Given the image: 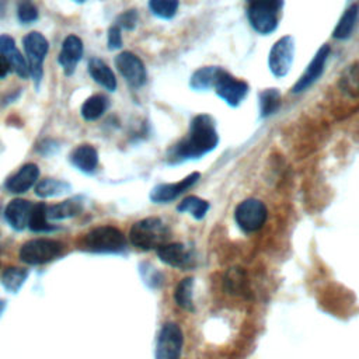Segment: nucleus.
Instances as JSON below:
<instances>
[{
  "mask_svg": "<svg viewBox=\"0 0 359 359\" xmlns=\"http://www.w3.org/2000/svg\"><path fill=\"white\" fill-rule=\"evenodd\" d=\"M174 299L177 304L188 311H194V279L184 278L174 292Z\"/></svg>",
  "mask_w": 359,
  "mask_h": 359,
  "instance_id": "nucleus-27",
  "label": "nucleus"
},
{
  "mask_svg": "<svg viewBox=\"0 0 359 359\" xmlns=\"http://www.w3.org/2000/svg\"><path fill=\"white\" fill-rule=\"evenodd\" d=\"M17 15L22 24H29L38 18V8L29 1H22L18 4Z\"/></svg>",
  "mask_w": 359,
  "mask_h": 359,
  "instance_id": "nucleus-33",
  "label": "nucleus"
},
{
  "mask_svg": "<svg viewBox=\"0 0 359 359\" xmlns=\"http://www.w3.org/2000/svg\"><path fill=\"white\" fill-rule=\"evenodd\" d=\"M178 0H149V7L160 18H171L177 13Z\"/></svg>",
  "mask_w": 359,
  "mask_h": 359,
  "instance_id": "nucleus-32",
  "label": "nucleus"
},
{
  "mask_svg": "<svg viewBox=\"0 0 359 359\" xmlns=\"http://www.w3.org/2000/svg\"><path fill=\"white\" fill-rule=\"evenodd\" d=\"M342 83L346 91H359V66H352L342 77Z\"/></svg>",
  "mask_w": 359,
  "mask_h": 359,
  "instance_id": "nucleus-34",
  "label": "nucleus"
},
{
  "mask_svg": "<svg viewBox=\"0 0 359 359\" xmlns=\"http://www.w3.org/2000/svg\"><path fill=\"white\" fill-rule=\"evenodd\" d=\"M182 213H189L194 219H202L208 213L209 203L198 196H187L182 199L177 208Z\"/></svg>",
  "mask_w": 359,
  "mask_h": 359,
  "instance_id": "nucleus-30",
  "label": "nucleus"
},
{
  "mask_svg": "<svg viewBox=\"0 0 359 359\" xmlns=\"http://www.w3.org/2000/svg\"><path fill=\"white\" fill-rule=\"evenodd\" d=\"M88 73L94 79V81L101 84L104 88L109 91H114L116 88L115 74L104 60L98 57H93L88 62Z\"/></svg>",
  "mask_w": 359,
  "mask_h": 359,
  "instance_id": "nucleus-21",
  "label": "nucleus"
},
{
  "mask_svg": "<svg viewBox=\"0 0 359 359\" xmlns=\"http://www.w3.org/2000/svg\"><path fill=\"white\" fill-rule=\"evenodd\" d=\"M115 65L123 79L132 87H140L146 81V69L143 62L132 52H122L116 56Z\"/></svg>",
  "mask_w": 359,
  "mask_h": 359,
  "instance_id": "nucleus-9",
  "label": "nucleus"
},
{
  "mask_svg": "<svg viewBox=\"0 0 359 359\" xmlns=\"http://www.w3.org/2000/svg\"><path fill=\"white\" fill-rule=\"evenodd\" d=\"M224 72L226 70L216 66L202 67L194 73L191 79V87L195 90H206V88L215 87Z\"/></svg>",
  "mask_w": 359,
  "mask_h": 359,
  "instance_id": "nucleus-22",
  "label": "nucleus"
},
{
  "mask_svg": "<svg viewBox=\"0 0 359 359\" xmlns=\"http://www.w3.org/2000/svg\"><path fill=\"white\" fill-rule=\"evenodd\" d=\"M136 22H137L136 10H128L125 13H122L116 20V25L119 28H125V29H133L136 27Z\"/></svg>",
  "mask_w": 359,
  "mask_h": 359,
  "instance_id": "nucleus-35",
  "label": "nucleus"
},
{
  "mask_svg": "<svg viewBox=\"0 0 359 359\" xmlns=\"http://www.w3.org/2000/svg\"><path fill=\"white\" fill-rule=\"evenodd\" d=\"M122 46V35L121 28L118 25H112L108 29V48L109 49H118Z\"/></svg>",
  "mask_w": 359,
  "mask_h": 359,
  "instance_id": "nucleus-36",
  "label": "nucleus"
},
{
  "mask_svg": "<svg viewBox=\"0 0 359 359\" xmlns=\"http://www.w3.org/2000/svg\"><path fill=\"white\" fill-rule=\"evenodd\" d=\"M234 219L243 231L254 233L264 226L266 220V208L259 199H245L237 205Z\"/></svg>",
  "mask_w": 359,
  "mask_h": 359,
  "instance_id": "nucleus-6",
  "label": "nucleus"
},
{
  "mask_svg": "<svg viewBox=\"0 0 359 359\" xmlns=\"http://www.w3.org/2000/svg\"><path fill=\"white\" fill-rule=\"evenodd\" d=\"M279 105H280V94L276 88H268L261 93L259 107H261L262 116H269L275 114L279 109Z\"/></svg>",
  "mask_w": 359,
  "mask_h": 359,
  "instance_id": "nucleus-31",
  "label": "nucleus"
},
{
  "mask_svg": "<svg viewBox=\"0 0 359 359\" xmlns=\"http://www.w3.org/2000/svg\"><path fill=\"white\" fill-rule=\"evenodd\" d=\"M294 55V41L292 36H282L269 52V69L273 76L283 77L289 73Z\"/></svg>",
  "mask_w": 359,
  "mask_h": 359,
  "instance_id": "nucleus-8",
  "label": "nucleus"
},
{
  "mask_svg": "<svg viewBox=\"0 0 359 359\" xmlns=\"http://www.w3.org/2000/svg\"><path fill=\"white\" fill-rule=\"evenodd\" d=\"M10 70H11V66H10L8 60L3 55H0V79L6 77Z\"/></svg>",
  "mask_w": 359,
  "mask_h": 359,
  "instance_id": "nucleus-37",
  "label": "nucleus"
},
{
  "mask_svg": "<svg viewBox=\"0 0 359 359\" xmlns=\"http://www.w3.org/2000/svg\"><path fill=\"white\" fill-rule=\"evenodd\" d=\"M358 15H359V6L358 4L351 6L345 11V14L341 17L339 22L337 24V27L334 29V38H337V39L348 38L352 34V29H353V27L356 24Z\"/></svg>",
  "mask_w": 359,
  "mask_h": 359,
  "instance_id": "nucleus-28",
  "label": "nucleus"
},
{
  "mask_svg": "<svg viewBox=\"0 0 359 359\" xmlns=\"http://www.w3.org/2000/svg\"><path fill=\"white\" fill-rule=\"evenodd\" d=\"M251 3H264V4L273 6L276 8H280V6H282V0H250V4Z\"/></svg>",
  "mask_w": 359,
  "mask_h": 359,
  "instance_id": "nucleus-38",
  "label": "nucleus"
},
{
  "mask_svg": "<svg viewBox=\"0 0 359 359\" xmlns=\"http://www.w3.org/2000/svg\"><path fill=\"white\" fill-rule=\"evenodd\" d=\"M72 164L83 172H93L98 165V153L91 144H80L70 154Z\"/></svg>",
  "mask_w": 359,
  "mask_h": 359,
  "instance_id": "nucleus-20",
  "label": "nucleus"
},
{
  "mask_svg": "<svg viewBox=\"0 0 359 359\" xmlns=\"http://www.w3.org/2000/svg\"><path fill=\"white\" fill-rule=\"evenodd\" d=\"M81 245L91 252H121L126 247V240L116 227L100 226L83 237Z\"/></svg>",
  "mask_w": 359,
  "mask_h": 359,
  "instance_id": "nucleus-3",
  "label": "nucleus"
},
{
  "mask_svg": "<svg viewBox=\"0 0 359 359\" xmlns=\"http://www.w3.org/2000/svg\"><path fill=\"white\" fill-rule=\"evenodd\" d=\"M70 184L62 180H53V178H46L42 180L36 184L35 187V194L41 198H49V196H57L69 192Z\"/></svg>",
  "mask_w": 359,
  "mask_h": 359,
  "instance_id": "nucleus-29",
  "label": "nucleus"
},
{
  "mask_svg": "<svg viewBox=\"0 0 359 359\" xmlns=\"http://www.w3.org/2000/svg\"><path fill=\"white\" fill-rule=\"evenodd\" d=\"M328 55H330L328 45H324V46H321L318 49V52L316 53L314 59L307 66V69L304 70V73L302 74L299 81L293 86V93H302V91L307 90L321 76Z\"/></svg>",
  "mask_w": 359,
  "mask_h": 359,
  "instance_id": "nucleus-15",
  "label": "nucleus"
},
{
  "mask_svg": "<svg viewBox=\"0 0 359 359\" xmlns=\"http://www.w3.org/2000/svg\"><path fill=\"white\" fill-rule=\"evenodd\" d=\"M107 108L108 98L101 94H95L84 101V104L81 105V115L86 121H95L107 111Z\"/></svg>",
  "mask_w": 359,
  "mask_h": 359,
  "instance_id": "nucleus-24",
  "label": "nucleus"
},
{
  "mask_svg": "<svg viewBox=\"0 0 359 359\" xmlns=\"http://www.w3.org/2000/svg\"><path fill=\"white\" fill-rule=\"evenodd\" d=\"M46 205L43 202L32 205L29 220H28V227L32 231H50L53 230V226L49 223L48 213H46Z\"/></svg>",
  "mask_w": 359,
  "mask_h": 359,
  "instance_id": "nucleus-26",
  "label": "nucleus"
},
{
  "mask_svg": "<svg viewBox=\"0 0 359 359\" xmlns=\"http://www.w3.org/2000/svg\"><path fill=\"white\" fill-rule=\"evenodd\" d=\"M4 309H6V302H4V300H0V316L3 314Z\"/></svg>",
  "mask_w": 359,
  "mask_h": 359,
  "instance_id": "nucleus-39",
  "label": "nucleus"
},
{
  "mask_svg": "<svg viewBox=\"0 0 359 359\" xmlns=\"http://www.w3.org/2000/svg\"><path fill=\"white\" fill-rule=\"evenodd\" d=\"M170 238L168 226L158 217H146L136 222L129 231L130 243L139 250H157Z\"/></svg>",
  "mask_w": 359,
  "mask_h": 359,
  "instance_id": "nucleus-2",
  "label": "nucleus"
},
{
  "mask_svg": "<svg viewBox=\"0 0 359 359\" xmlns=\"http://www.w3.org/2000/svg\"><path fill=\"white\" fill-rule=\"evenodd\" d=\"M216 94L223 98L229 105L236 107L238 105L248 93V86L243 80H237L230 76L227 72L222 74L219 81L215 86Z\"/></svg>",
  "mask_w": 359,
  "mask_h": 359,
  "instance_id": "nucleus-11",
  "label": "nucleus"
},
{
  "mask_svg": "<svg viewBox=\"0 0 359 359\" xmlns=\"http://www.w3.org/2000/svg\"><path fill=\"white\" fill-rule=\"evenodd\" d=\"M223 287L227 294L238 296V297H250V285L247 273L243 268L233 266L229 268L223 278Z\"/></svg>",
  "mask_w": 359,
  "mask_h": 359,
  "instance_id": "nucleus-19",
  "label": "nucleus"
},
{
  "mask_svg": "<svg viewBox=\"0 0 359 359\" xmlns=\"http://www.w3.org/2000/svg\"><path fill=\"white\" fill-rule=\"evenodd\" d=\"M73 1H74V3H84L86 0H73Z\"/></svg>",
  "mask_w": 359,
  "mask_h": 359,
  "instance_id": "nucleus-40",
  "label": "nucleus"
},
{
  "mask_svg": "<svg viewBox=\"0 0 359 359\" xmlns=\"http://www.w3.org/2000/svg\"><path fill=\"white\" fill-rule=\"evenodd\" d=\"M83 56V41L76 35H69L62 43L59 53V63L63 67L66 76L74 73L77 63Z\"/></svg>",
  "mask_w": 359,
  "mask_h": 359,
  "instance_id": "nucleus-14",
  "label": "nucleus"
},
{
  "mask_svg": "<svg viewBox=\"0 0 359 359\" xmlns=\"http://www.w3.org/2000/svg\"><path fill=\"white\" fill-rule=\"evenodd\" d=\"M219 136L215 122L209 115H198L192 123L188 136L177 143L171 151L172 160L201 157L216 147Z\"/></svg>",
  "mask_w": 359,
  "mask_h": 359,
  "instance_id": "nucleus-1",
  "label": "nucleus"
},
{
  "mask_svg": "<svg viewBox=\"0 0 359 359\" xmlns=\"http://www.w3.org/2000/svg\"><path fill=\"white\" fill-rule=\"evenodd\" d=\"M278 11L279 8L269 4L251 3L248 8L250 22L259 34H271L278 25Z\"/></svg>",
  "mask_w": 359,
  "mask_h": 359,
  "instance_id": "nucleus-10",
  "label": "nucleus"
},
{
  "mask_svg": "<svg viewBox=\"0 0 359 359\" xmlns=\"http://www.w3.org/2000/svg\"><path fill=\"white\" fill-rule=\"evenodd\" d=\"M22 45H24V50H25V56H27V65H28L29 74L38 84L43 74L42 65H43V59L49 49L48 39L41 32L34 31L24 36Z\"/></svg>",
  "mask_w": 359,
  "mask_h": 359,
  "instance_id": "nucleus-5",
  "label": "nucleus"
},
{
  "mask_svg": "<svg viewBox=\"0 0 359 359\" xmlns=\"http://www.w3.org/2000/svg\"><path fill=\"white\" fill-rule=\"evenodd\" d=\"M81 209H83V202L79 198H72L60 203L48 206L46 213L49 220H62V219L76 216L77 213L81 212Z\"/></svg>",
  "mask_w": 359,
  "mask_h": 359,
  "instance_id": "nucleus-23",
  "label": "nucleus"
},
{
  "mask_svg": "<svg viewBox=\"0 0 359 359\" xmlns=\"http://www.w3.org/2000/svg\"><path fill=\"white\" fill-rule=\"evenodd\" d=\"M28 278V271L18 268V266H10L1 273V285L3 287L10 293H17L24 282Z\"/></svg>",
  "mask_w": 359,
  "mask_h": 359,
  "instance_id": "nucleus-25",
  "label": "nucleus"
},
{
  "mask_svg": "<svg viewBox=\"0 0 359 359\" xmlns=\"http://www.w3.org/2000/svg\"><path fill=\"white\" fill-rule=\"evenodd\" d=\"M184 344L181 328L175 323H165L158 334L156 359H180Z\"/></svg>",
  "mask_w": 359,
  "mask_h": 359,
  "instance_id": "nucleus-7",
  "label": "nucleus"
},
{
  "mask_svg": "<svg viewBox=\"0 0 359 359\" xmlns=\"http://www.w3.org/2000/svg\"><path fill=\"white\" fill-rule=\"evenodd\" d=\"M198 178L199 172H192L175 184H160L150 192V199L156 203H167L191 188L198 181Z\"/></svg>",
  "mask_w": 359,
  "mask_h": 359,
  "instance_id": "nucleus-13",
  "label": "nucleus"
},
{
  "mask_svg": "<svg viewBox=\"0 0 359 359\" xmlns=\"http://www.w3.org/2000/svg\"><path fill=\"white\" fill-rule=\"evenodd\" d=\"M157 255L158 258L175 268H191L194 265V257L192 252L181 243H165L161 247L157 248Z\"/></svg>",
  "mask_w": 359,
  "mask_h": 359,
  "instance_id": "nucleus-12",
  "label": "nucleus"
},
{
  "mask_svg": "<svg viewBox=\"0 0 359 359\" xmlns=\"http://www.w3.org/2000/svg\"><path fill=\"white\" fill-rule=\"evenodd\" d=\"M38 177H39V168L36 164H32V163L24 164L15 174H13L6 181V188L13 194L27 192L36 182Z\"/></svg>",
  "mask_w": 359,
  "mask_h": 359,
  "instance_id": "nucleus-16",
  "label": "nucleus"
},
{
  "mask_svg": "<svg viewBox=\"0 0 359 359\" xmlns=\"http://www.w3.org/2000/svg\"><path fill=\"white\" fill-rule=\"evenodd\" d=\"M63 250L62 243L49 238H35L24 243L20 248L21 261L29 265H39L49 262L60 255Z\"/></svg>",
  "mask_w": 359,
  "mask_h": 359,
  "instance_id": "nucleus-4",
  "label": "nucleus"
},
{
  "mask_svg": "<svg viewBox=\"0 0 359 359\" xmlns=\"http://www.w3.org/2000/svg\"><path fill=\"white\" fill-rule=\"evenodd\" d=\"M32 203L27 199H13L4 209V217L7 223L15 229L22 230L28 226Z\"/></svg>",
  "mask_w": 359,
  "mask_h": 359,
  "instance_id": "nucleus-18",
  "label": "nucleus"
},
{
  "mask_svg": "<svg viewBox=\"0 0 359 359\" xmlns=\"http://www.w3.org/2000/svg\"><path fill=\"white\" fill-rule=\"evenodd\" d=\"M0 55H3L8 60L11 69L21 79H27L29 76L27 60L24 59L21 52L17 49L15 42L10 35H6V34L0 35Z\"/></svg>",
  "mask_w": 359,
  "mask_h": 359,
  "instance_id": "nucleus-17",
  "label": "nucleus"
}]
</instances>
